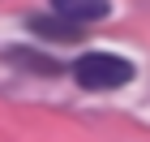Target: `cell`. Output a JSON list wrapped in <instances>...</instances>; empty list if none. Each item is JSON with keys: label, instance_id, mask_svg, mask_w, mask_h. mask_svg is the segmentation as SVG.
Returning a JSON list of instances; mask_svg holds the SVG:
<instances>
[{"label": "cell", "instance_id": "277c9868", "mask_svg": "<svg viewBox=\"0 0 150 142\" xmlns=\"http://www.w3.org/2000/svg\"><path fill=\"white\" fill-rule=\"evenodd\" d=\"M4 56H9L13 65H30V69H39V73H56V69H60L56 60H35L39 52H26V47H17V52H4Z\"/></svg>", "mask_w": 150, "mask_h": 142}, {"label": "cell", "instance_id": "7a4b0ae2", "mask_svg": "<svg viewBox=\"0 0 150 142\" xmlns=\"http://www.w3.org/2000/svg\"><path fill=\"white\" fill-rule=\"evenodd\" d=\"M52 13L64 17V22L90 26V22H99V17L112 13V0H52Z\"/></svg>", "mask_w": 150, "mask_h": 142}, {"label": "cell", "instance_id": "6da1fadb", "mask_svg": "<svg viewBox=\"0 0 150 142\" xmlns=\"http://www.w3.org/2000/svg\"><path fill=\"white\" fill-rule=\"evenodd\" d=\"M73 78L86 91H116V86L133 82V65L116 52H86L73 60Z\"/></svg>", "mask_w": 150, "mask_h": 142}, {"label": "cell", "instance_id": "3957f363", "mask_svg": "<svg viewBox=\"0 0 150 142\" xmlns=\"http://www.w3.org/2000/svg\"><path fill=\"white\" fill-rule=\"evenodd\" d=\"M30 30L35 35H43V39H56V43H77L81 35H86V26H77V22H60V17H47V13H35L30 17Z\"/></svg>", "mask_w": 150, "mask_h": 142}]
</instances>
